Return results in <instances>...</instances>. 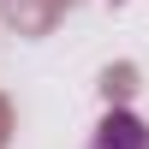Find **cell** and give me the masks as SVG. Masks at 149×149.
I'll use <instances>...</instances> for the list:
<instances>
[{
    "instance_id": "obj_1",
    "label": "cell",
    "mask_w": 149,
    "mask_h": 149,
    "mask_svg": "<svg viewBox=\"0 0 149 149\" xmlns=\"http://www.w3.org/2000/svg\"><path fill=\"white\" fill-rule=\"evenodd\" d=\"M90 149H149V125H143L137 113H125V107H113V113L95 125Z\"/></svg>"
}]
</instances>
